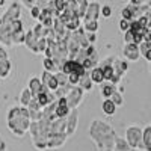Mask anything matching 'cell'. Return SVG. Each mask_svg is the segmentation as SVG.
<instances>
[{"instance_id": "cell-1", "label": "cell", "mask_w": 151, "mask_h": 151, "mask_svg": "<svg viewBox=\"0 0 151 151\" xmlns=\"http://www.w3.org/2000/svg\"><path fill=\"white\" fill-rule=\"evenodd\" d=\"M89 137L97 145L98 151H101V150H113L118 136L110 124L101 119H94L89 125Z\"/></svg>"}, {"instance_id": "cell-2", "label": "cell", "mask_w": 151, "mask_h": 151, "mask_svg": "<svg viewBox=\"0 0 151 151\" xmlns=\"http://www.w3.org/2000/svg\"><path fill=\"white\" fill-rule=\"evenodd\" d=\"M30 122H32V118H30L29 109L26 106L20 104V106H14L9 109L8 116H6V125L15 136L21 137L26 133H29Z\"/></svg>"}, {"instance_id": "cell-3", "label": "cell", "mask_w": 151, "mask_h": 151, "mask_svg": "<svg viewBox=\"0 0 151 151\" xmlns=\"http://www.w3.org/2000/svg\"><path fill=\"white\" fill-rule=\"evenodd\" d=\"M125 139L132 148L144 150V130L139 125H129L125 129Z\"/></svg>"}, {"instance_id": "cell-4", "label": "cell", "mask_w": 151, "mask_h": 151, "mask_svg": "<svg viewBox=\"0 0 151 151\" xmlns=\"http://www.w3.org/2000/svg\"><path fill=\"white\" fill-rule=\"evenodd\" d=\"M85 89L82 86H79V85H73L71 86V89H70V92L67 94V101H68V106L71 107V109H77L80 104H82V101H83V98H85Z\"/></svg>"}, {"instance_id": "cell-5", "label": "cell", "mask_w": 151, "mask_h": 151, "mask_svg": "<svg viewBox=\"0 0 151 151\" xmlns=\"http://www.w3.org/2000/svg\"><path fill=\"white\" fill-rule=\"evenodd\" d=\"M12 71V64L5 45H0V79H8Z\"/></svg>"}, {"instance_id": "cell-6", "label": "cell", "mask_w": 151, "mask_h": 151, "mask_svg": "<svg viewBox=\"0 0 151 151\" xmlns=\"http://www.w3.org/2000/svg\"><path fill=\"white\" fill-rule=\"evenodd\" d=\"M122 56H124V59H127L129 62H136V60H139V58L142 56L139 44H134V42L124 44Z\"/></svg>"}, {"instance_id": "cell-7", "label": "cell", "mask_w": 151, "mask_h": 151, "mask_svg": "<svg viewBox=\"0 0 151 151\" xmlns=\"http://www.w3.org/2000/svg\"><path fill=\"white\" fill-rule=\"evenodd\" d=\"M20 17H21V6H20L18 2L11 3L9 8L6 9V12L2 15L3 23H12V21H15V20H20Z\"/></svg>"}, {"instance_id": "cell-8", "label": "cell", "mask_w": 151, "mask_h": 151, "mask_svg": "<svg viewBox=\"0 0 151 151\" xmlns=\"http://www.w3.org/2000/svg\"><path fill=\"white\" fill-rule=\"evenodd\" d=\"M100 17H101V5L98 2H89L83 21H98Z\"/></svg>"}, {"instance_id": "cell-9", "label": "cell", "mask_w": 151, "mask_h": 151, "mask_svg": "<svg viewBox=\"0 0 151 151\" xmlns=\"http://www.w3.org/2000/svg\"><path fill=\"white\" fill-rule=\"evenodd\" d=\"M41 80H42V83H44V86L47 88V89L53 91V92L59 88V83H58V79H56L55 73H50V71L44 70L42 74H41Z\"/></svg>"}, {"instance_id": "cell-10", "label": "cell", "mask_w": 151, "mask_h": 151, "mask_svg": "<svg viewBox=\"0 0 151 151\" xmlns=\"http://www.w3.org/2000/svg\"><path fill=\"white\" fill-rule=\"evenodd\" d=\"M77 125H79V112H77V109H73L70 112V115L67 116V134H68V137L76 133Z\"/></svg>"}, {"instance_id": "cell-11", "label": "cell", "mask_w": 151, "mask_h": 151, "mask_svg": "<svg viewBox=\"0 0 151 151\" xmlns=\"http://www.w3.org/2000/svg\"><path fill=\"white\" fill-rule=\"evenodd\" d=\"M68 139L67 133H55L48 136V150H55V148H62L64 144Z\"/></svg>"}, {"instance_id": "cell-12", "label": "cell", "mask_w": 151, "mask_h": 151, "mask_svg": "<svg viewBox=\"0 0 151 151\" xmlns=\"http://www.w3.org/2000/svg\"><path fill=\"white\" fill-rule=\"evenodd\" d=\"M38 41H40V38L35 35L33 29L26 32V41H24V45H26L30 52L35 53V55H40V50H38Z\"/></svg>"}, {"instance_id": "cell-13", "label": "cell", "mask_w": 151, "mask_h": 151, "mask_svg": "<svg viewBox=\"0 0 151 151\" xmlns=\"http://www.w3.org/2000/svg\"><path fill=\"white\" fill-rule=\"evenodd\" d=\"M0 45H5V47L14 45L12 44V33L8 27V24H5V23L0 26Z\"/></svg>"}, {"instance_id": "cell-14", "label": "cell", "mask_w": 151, "mask_h": 151, "mask_svg": "<svg viewBox=\"0 0 151 151\" xmlns=\"http://www.w3.org/2000/svg\"><path fill=\"white\" fill-rule=\"evenodd\" d=\"M27 86H29V89L32 91L33 97H38V94L45 89V86H44L41 77H30L29 82H27Z\"/></svg>"}, {"instance_id": "cell-15", "label": "cell", "mask_w": 151, "mask_h": 151, "mask_svg": "<svg viewBox=\"0 0 151 151\" xmlns=\"http://www.w3.org/2000/svg\"><path fill=\"white\" fill-rule=\"evenodd\" d=\"M116 89H118V86L115 83H112V82H107V80H104L101 85H100V94H101V97H104V98H110L112 94Z\"/></svg>"}, {"instance_id": "cell-16", "label": "cell", "mask_w": 151, "mask_h": 151, "mask_svg": "<svg viewBox=\"0 0 151 151\" xmlns=\"http://www.w3.org/2000/svg\"><path fill=\"white\" fill-rule=\"evenodd\" d=\"M116 104H115V101H113L112 98H104L103 100V103H101V110H103V113L104 115H107V116H113L116 113Z\"/></svg>"}, {"instance_id": "cell-17", "label": "cell", "mask_w": 151, "mask_h": 151, "mask_svg": "<svg viewBox=\"0 0 151 151\" xmlns=\"http://www.w3.org/2000/svg\"><path fill=\"white\" fill-rule=\"evenodd\" d=\"M94 82H92V79H91V74H89V71H86L82 77H80V82H79V86H82L83 89L86 91V92H91L92 89H94Z\"/></svg>"}, {"instance_id": "cell-18", "label": "cell", "mask_w": 151, "mask_h": 151, "mask_svg": "<svg viewBox=\"0 0 151 151\" xmlns=\"http://www.w3.org/2000/svg\"><path fill=\"white\" fill-rule=\"evenodd\" d=\"M89 74H91V79H92V82H94L95 85H101V83L104 82L103 68L100 67V65H97L95 68H92V70L89 71Z\"/></svg>"}, {"instance_id": "cell-19", "label": "cell", "mask_w": 151, "mask_h": 151, "mask_svg": "<svg viewBox=\"0 0 151 151\" xmlns=\"http://www.w3.org/2000/svg\"><path fill=\"white\" fill-rule=\"evenodd\" d=\"M42 67H44V70H47V71H50V73H58V71H60V67L58 65V62H56L55 59H52V58H47V56H44Z\"/></svg>"}, {"instance_id": "cell-20", "label": "cell", "mask_w": 151, "mask_h": 151, "mask_svg": "<svg viewBox=\"0 0 151 151\" xmlns=\"http://www.w3.org/2000/svg\"><path fill=\"white\" fill-rule=\"evenodd\" d=\"M32 144H33L35 150H38V151L48 150V137H44V136L33 137V139H32Z\"/></svg>"}, {"instance_id": "cell-21", "label": "cell", "mask_w": 151, "mask_h": 151, "mask_svg": "<svg viewBox=\"0 0 151 151\" xmlns=\"http://www.w3.org/2000/svg\"><path fill=\"white\" fill-rule=\"evenodd\" d=\"M35 97H33V94H32V91L29 89V86L27 88H24V89L21 91V95H20V104L21 106H29V103L32 101Z\"/></svg>"}, {"instance_id": "cell-22", "label": "cell", "mask_w": 151, "mask_h": 151, "mask_svg": "<svg viewBox=\"0 0 151 151\" xmlns=\"http://www.w3.org/2000/svg\"><path fill=\"white\" fill-rule=\"evenodd\" d=\"M113 150H115V151H130L132 147H130V144L127 142V139H125V137H116Z\"/></svg>"}, {"instance_id": "cell-23", "label": "cell", "mask_w": 151, "mask_h": 151, "mask_svg": "<svg viewBox=\"0 0 151 151\" xmlns=\"http://www.w3.org/2000/svg\"><path fill=\"white\" fill-rule=\"evenodd\" d=\"M88 5L89 2L88 0H76V12H77V15L83 20L85 14H86V9H88Z\"/></svg>"}, {"instance_id": "cell-24", "label": "cell", "mask_w": 151, "mask_h": 151, "mask_svg": "<svg viewBox=\"0 0 151 151\" xmlns=\"http://www.w3.org/2000/svg\"><path fill=\"white\" fill-rule=\"evenodd\" d=\"M24 41H26V32H24V29L15 30L14 33H12V44L14 45L24 44Z\"/></svg>"}, {"instance_id": "cell-25", "label": "cell", "mask_w": 151, "mask_h": 151, "mask_svg": "<svg viewBox=\"0 0 151 151\" xmlns=\"http://www.w3.org/2000/svg\"><path fill=\"white\" fill-rule=\"evenodd\" d=\"M33 32H35V35H36L38 38H44V36H48L50 29H48V27H45L42 23L38 21V24H35V27H33Z\"/></svg>"}, {"instance_id": "cell-26", "label": "cell", "mask_w": 151, "mask_h": 151, "mask_svg": "<svg viewBox=\"0 0 151 151\" xmlns=\"http://www.w3.org/2000/svg\"><path fill=\"white\" fill-rule=\"evenodd\" d=\"M144 150L151 151V125H147L144 129Z\"/></svg>"}, {"instance_id": "cell-27", "label": "cell", "mask_w": 151, "mask_h": 151, "mask_svg": "<svg viewBox=\"0 0 151 151\" xmlns=\"http://www.w3.org/2000/svg\"><path fill=\"white\" fill-rule=\"evenodd\" d=\"M103 68V74H104V80L110 82L113 79V76H115V68H113V65L110 64H106V65H100Z\"/></svg>"}, {"instance_id": "cell-28", "label": "cell", "mask_w": 151, "mask_h": 151, "mask_svg": "<svg viewBox=\"0 0 151 151\" xmlns=\"http://www.w3.org/2000/svg\"><path fill=\"white\" fill-rule=\"evenodd\" d=\"M83 29L88 33H97V30H98V21H83Z\"/></svg>"}, {"instance_id": "cell-29", "label": "cell", "mask_w": 151, "mask_h": 151, "mask_svg": "<svg viewBox=\"0 0 151 151\" xmlns=\"http://www.w3.org/2000/svg\"><path fill=\"white\" fill-rule=\"evenodd\" d=\"M55 74H56V79H58L59 86H68V85H71L70 80H68V74L62 73V71H58V73H55Z\"/></svg>"}, {"instance_id": "cell-30", "label": "cell", "mask_w": 151, "mask_h": 151, "mask_svg": "<svg viewBox=\"0 0 151 151\" xmlns=\"http://www.w3.org/2000/svg\"><path fill=\"white\" fill-rule=\"evenodd\" d=\"M121 18H125V20H134V15H133V11H132V8H130V5H127V6H124L122 9H121Z\"/></svg>"}, {"instance_id": "cell-31", "label": "cell", "mask_w": 151, "mask_h": 151, "mask_svg": "<svg viewBox=\"0 0 151 151\" xmlns=\"http://www.w3.org/2000/svg\"><path fill=\"white\" fill-rule=\"evenodd\" d=\"M71 86L73 85H68V86H59L58 89L55 91V95H56V98H60V97H67V94L70 92V89H71Z\"/></svg>"}, {"instance_id": "cell-32", "label": "cell", "mask_w": 151, "mask_h": 151, "mask_svg": "<svg viewBox=\"0 0 151 151\" xmlns=\"http://www.w3.org/2000/svg\"><path fill=\"white\" fill-rule=\"evenodd\" d=\"M112 100H113V101H115V104L119 107V106H122V103H124V98H122V92H119L118 89L115 91V92H113L112 94V97H110Z\"/></svg>"}, {"instance_id": "cell-33", "label": "cell", "mask_w": 151, "mask_h": 151, "mask_svg": "<svg viewBox=\"0 0 151 151\" xmlns=\"http://www.w3.org/2000/svg\"><path fill=\"white\" fill-rule=\"evenodd\" d=\"M29 11H30V17H32L33 20H38V18H40V15H41L42 8H41V6H38V5H33Z\"/></svg>"}, {"instance_id": "cell-34", "label": "cell", "mask_w": 151, "mask_h": 151, "mask_svg": "<svg viewBox=\"0 0 151 151\" xmlns=\"http://www.w3.org/2000/svg\"><path fill=\"white\" fill-rule=\"evenodd\" d=\"M122 40H124V44H129V42H134V32L132 29H129L127 32H124V36H122Z\"/></svg>"}, {"instance_id": "cell-35", "label": "cell", "mask_w": 151, "mask_h": 151, "mask_svg": "<svg viewBox=\"0 0 151 151\" xmlns=\"http://www.w3.org/2000/svg\"><path fill=\"white\" fill-rule=\"evenodd\" d=\"M47 45H48V40H47V36L40 38V41H38V50H40V55H41V53H44L45 50H47Z\"/></svg>"}, {"instance_id": "cell-36", "label": "cell", "mask_w": 151, "mask_h": 151, "mask_svg": "<svg viewBox=\"0 0 151 151\" xmlns=\"http://www.w3.org/2000/svg\"><path fill=\"white\" fill-rule=\"evenodd\" d=\"M80 77H82V76L77 74V73H70V74H68V80H70L71 85H79Z\"/></svg>"}, {"instance_id": "cell-37", "label": "cell", "mask_w": 151, "mask_h": 151, "mask_svg": "<svg viewBox=\"0 0 151 151\" xmlns=\"http://www.w3.org/2000/svg\"><path fill=\"white\" fill-rule=\"evenodd\" d=\"M130 27H132V21H130V20H125V18H121V21H119V29H121L122 32H127Z\"/></svg>"}, {"instance_id": "cell-38", "label": "cell", "mask_w": 151, "mask_h": 151, "mask_svg": "<svg viewBox=\"0 0 151 151\" xmlns=\"http://www.w3.org/2000/svg\"><path fill=\"white\" fill-rule=\"evenodd\" d=\"M101 15H103V18H109V17H112V6H109V5H103V6H101Z\"/></svg>"}, {"instance_id": "cell-39", "label": "cell", "mask_w": 151, "mask_h": 151, "mask_svg": "<svg viewBox=\"0 0 151 151\" xmlns=\"http://www.w3.org/2000/svg\"><path fill=\"white\" fill-rule=\"evenodd\" d=\"M130 3L133 5H147L151 8V0H130Z\"/></svg>"}, {"instance_id": "cell-40", "label": "cell", "mask_w": 151, "mask_h": 151, "mask_svg": "<svg viewBox=\"0 0 151 151\" xmlns=\"http://www.w3.org/2000/svg\"><path fill=\"white\" fill-rule=\"evenodd\" d=\"M20 2L24 5V6H26V8H32L33 5H36V2H38V0H20Z\"/></svg>"}, {"instance_id": "cell-41", "label": "cell", "mask_w": 151, "mask_h": 151, "mask_svg": "<svg viewBox=\"0 0 151 151\" xmlns=\"http://www.w3.org/2000/svg\"><path fill=\"white\" fill-rule=\"evenodd\" d=\"M86 33H88V32H86ZM88 40H89L91 44H94V42L97 41V35H95V33H88Z\"/></svg>"}, {"instance_id": "cell-42", "label": "cell", "mask_w": 151, "mask_h": 151, "mask_svg": "<svg viewBox=\"0 0 151 151\" xmlns=\"http://www.w3.org/2000/svg\"><path fill=\"white\" fill-rule=\"evenodd\" d=\"M142 56H144V58H145V59H147V60L150 62V64H151V47H150V48L147 50V52H145V53H144Z\"/></svg>"}, {"instance_id": "cell-43", "label": "cell", "mask_w": 151, "mask_h": 151, "mask_svg": "<svg viewBox=\"0 0 151 151\" xmlns=\"http://www.w3.org/2000/svg\"><path fill=\"white\" fill-rule=\"evenodd\" d=\"M147 17H148V29H151V8L147 12Z\"/></svg>"}, {"instance_id": "cell-44", "label": "cell", "mask_w": 151, "mask_h": 151, "mask_svg": "<svg viewBox=\"0 0 151 151\" xmlns=\"http://www.w3.org/2000/svg\"><path fill=\"white\" fill-rule=\"evenodd\" d=\"M5 3H6V0H0V8L5 6Z\"/></svg>"}, {"instance_id": "cell-45", "label": "cell", "mask_w": 151, "mask_h": 151, "mask_svg": "<svg viewBox=\"0 0 151 151\" xmlns=\"http://www.w3.org/2000/svg\"><path fill=\"white\" fill-rule=\"evenodd\" d=\"M2 24H3V18H2V17H0V26H2Z\"/></svg>"}, {"instance_id": "cell-46", "label": "cell", "mask_w": 151, "mask_h": 151, "mask_svg": "<svg viewBox=\"0 0 151 151\" xmlns=\"http://www.w3.org/2000/svg\"><path fill=\"white\" fill-rule=\"evenodd\" d=\"M130 151H139V150H136V148H132V150H130Z\"/></svg>"}]
</instances>
